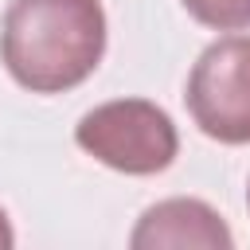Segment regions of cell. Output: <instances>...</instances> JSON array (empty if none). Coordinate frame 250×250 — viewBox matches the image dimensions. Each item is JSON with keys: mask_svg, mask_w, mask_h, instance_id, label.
<instances>
[{"mask_svg": "<svg viewBox=\"0 0 250 250\" xmlns=\"http://www.w3.org/2000/svg\"><path fill=\"white\" fill-rule=\"evenodd\" d=\"M105 55L102 0H12L0 23V62L31 94L82 86Z\"/></svg>", "mask_w": 250, "mask_h": 250, "instance_id": "obj_1", "label": "cell"}, {"mask_svg": "<svg viewBox=\"0 0 250 250\" xmlns=\"http://www.w3.org/2000/svg\"><path fill=\"white\" fill-rule=\"evenodd\" d=\"M74 141L98 164L125 176H156L180 152L172 117L148 98H117L94 105L74 125Z\"/></svg>", "mask_w": 250, "mask_h": 250, "instance_id": "obj_2", "label": "cell"}, {"mask_svg": "<svg viewBox=\"0 0 250 250\" xmlns=\"http://www.w3.org/2000/svg\"><path fill=\"white\" fill-rule=\"evenodd\" d=\"M188 113L219 145H250V35L203 47L188 74Z\"/></svg>", "mask_w": 250, "mask_h": 250, "instance_id": "obj_3", "label": "cell"}, {"mask_svg": "<svg viewBox=\"0 0 250 250\" xmlns=\"http://www.w3.org/2000/svg\"><path fill=\"white\" fill-rule=\"evenodd\" d=\"M129 246L133 250H230L234 234L211 203L176 195L141 211Z\"/></svg>", "mask_w": 250, "mask_h": 250, "instance_id": "obj_4", "label": "cell"}, {"mask_svg": "<svg viewBox=\"0 0 250 250\" xmlns=\"http://www.w3.org/2000/svg\"><path fill=\"white\" fill-rule=\"evenodd\" d=\"M191 20L215 31H242L250 27V0H180Z\"/></svg>", "mask_w": 250, "mask_h": 250, "instance_id": "obj_5", "label": "cell"}, {"mask_svg": "<svg viewBox=\"0 0 250 250\" xmlns=\"http://www.w3.org/2000/svg\"><path fill=\"white\" fill-rule=\"evenodd\" d=\"M12 246H16V234H12V223H8V215L0 207V250H12Z\"/></svg>", "mask_w": 250, "mask_h": 250, "instance_id": "obj_6", "label": "cell"}, {"mask_svg": "<svg viewBox=\"0 0 250 250\" xmlns=\"http://www.w3.org/2000/svg\"><path fill=\"white\" fill-rule=\"evenodd\" d=\"M246 203H250V188H246Z\"/></svg>", "mask_w": 250, "mask_h": 250, "instance_id": "obj_7", "label": "cell"}]
</instances>
